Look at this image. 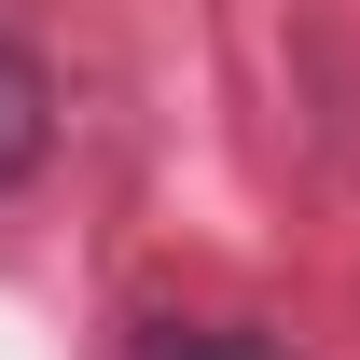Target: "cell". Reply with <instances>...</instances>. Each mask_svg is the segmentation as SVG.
Returning <instances> with one entry per match:
<instances>
[{
  "label": "cell",
  "instance_id": "6da1fadb",
  "mask_svg": "<svg viewBox=\"0 0 360 360\" xmlns=\"http://www.w3.org/2000/svg\"><path fill=\"white\" fill-rule=\"evenodd\" d=\"M42 153H56V84H42L28 42H0V194H28Z\"/></svg>",
  "mask_w": 360,
  "mask_h": 360
},
{
  "label": "cell",
  "instance_id": "7a4b0ae2",
  "mask_svg": "<svg viewBox=\"0 0 360 360\" xmlns=\"http://www.w3.org/2000/svg\"><path fill=\"white\" fill-rule=\"evenodd\" d=\"M153 360H277V347H264V333H222V319H167Z\"/></svg>",
  "mask_w": 360,
  "mask_h": 360
}]
</instances>
